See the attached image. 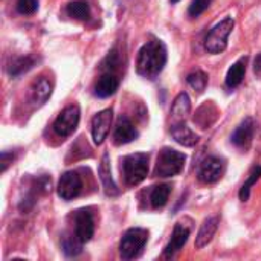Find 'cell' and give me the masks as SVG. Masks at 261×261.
I'll use <instances>...</instances> for the list:
<instances>
[{"label":"cell","mask_w":261,"mask_h":261,"mask_svg":"<svg viewBox=\"0 0 261 261\" xmlns=\"http://www.w3.org/2000/svg\"><path fill=\"white\" fill-rule=\"evenodd\" d=\"M168 60L167 47L161 40L147 41L138 52L136 70L145 80H156Z\"/></svg>","instance_id":"cell-1"},{"label":"cell","mask_w":261,"mask_h":261,"mask_svg":"<svg viewBox=\"0 0 261 261\" xmlns=\"http://www.w3.org/2000/svg\"><path fill=\"white\" fill-rule=\"evenodd\" d=\"M148 161L147 153H133L121 159V171L128 187H136L145 180L148 176Z\"/></svg>","instance_id":"cell-2"},{"label":"cell","mask_w":261,"mask_h":261,"mask_svg":"<svg viewBox=\"0 0 261 261\" xmlns=\"http://www.w3.org/2000/svg\"><path fill=\"white\" fill-rule=\"evenodd\" d=\"M185 162H187V156L184 153L165 147L159 151L158 162L154 167V177H162V179L174 177L184 170Z\"/></svg>","instance_id":"cell-3"},{"label":"cell","mask_w":261,"mask_h":261,"mask_svg":"<svg viewBox=\"0 0 261 261\" xmlns=\"http://www.w3.org/2000/svg\"><path fill=\"white\" fill-rule=\"evenodd\" d=\"M148 242V231L142 228H132L128 229L119 243V255L122 260H133L136 258L145 248Z\"/></svg>","instance_id":"cell-4"},{"label":"cell","mask_w":261,"mask_h":261,"mask_svg":"<svg viewBox=\"0 0 261 261\" xmlns=\"http://www.w3.org/2000/svg\"><path fill=\"white\" fill-rule=\"evenodd\" d=\"M234 26H236V21H234L232 17H226L220 23H217L205 38L206 52H210V54H222L228 47V37L231 35Z\"/></svg>","instance_id":"cell-5"},{"label":"cell","mask_w":261,"mask_h":261,"mask_svg":"<svg viewBox=\"0 0 261 261\" xmlns=\"http://www.w3.org/2000/svg\"><path fill=\"white\" fill-rule=\"evenodd\" d=\"M191 229H193V220L188 219V217H184L182 220H179L174 225L171 239H170L168 245L164 249V257L165 258H173L187 245L188 237L191 234Z\"/></svg>","instance_id":"cell-6"},{"label":"cell","mask_w":261,"mask_h":261,"mask_svg":"<svg viewBox=\"0 0 261 261\" xmlns=\"http://www.w3.org/2000/svg\"><path fill=\"white\" fill-rule=\"evenodd\" d=\"M80 116L81 112L76 104H70L64 107L57 116V119L54 121V132L61 138L70 136L80 124Z\"/></svg>","instance_id":"cell-7"},{"label":"cell","mask_w":261,"mask_h":261,"mask_svg":"<svg viewBox=\"0 0 261 261\" xmlns=\"http://www.w3.org/2000/svg\"><path fill=\"white\" fill-rule=\"evenodd\" d=\"M81 190H83V180L76 171H66L58 180L57 193L66 202L76 199L81 194Z\"/></svg>","instance_id":"cell-8"},{"label":"cell","mask_w":261,"mask_h":261,"mask_svg":"<svg viewBox=\"0 0 261 261\" xmlns=\"http://www.w3.org/2000/svg\"><path fill=\"white\" fill-rule=\"evenodd\" d=\"M225 170H226V164L223 159L217 156H208L199 168V180L206 185L216 184L222 179Z\"/></svg>","instance_id":"cell-9"},{"label":"cell","mask_w":261,"mask_h":261,"mask_svg":"<svg viewBox=\"0 0 261 261\" xmlns=\"http://www.w3.org/2000/svg\"><path fill=\"white\" fill-rule=\"evenodd\" d=\"M254 133H255V121L254 118L248 116L245 118L237 128L234 130V133L231 135V142L240 148V150H249V147L252 145V139H254Z\"/></svg>","instance_id":"cell-10"},{"label":"cell","mask_w":261,"mask_h":261,"mask_svg":"<svg viewBox=\"0 0 261 261\" xmlns=\"http://www.w3.org/2000/svg\"><path fill=\"white\" fill-rule=\"evenodd\" d=\"M75 222V236L83 242L87 243L95 234V220L93 214L89 210H78L73 214Z\"/></svg>","instance_id":"cell-11"},{"label":"cell","mask_w":261,"mask_h":261,"mask_svg":"<svg viewBox=\"0 0 261 261\" xmlns=\"http://www.w3.org/2000/svg\"><path fill=\"white\" fill-rule=\"evenodd\" d=\"M113 119V110L104 109L92 118V138L96 145H101L107 138Z\"/></svg>","instance_id":"cell-12"},{"label":"cell","mask_w":261,"mask_h":261,"mask_svg":"<svg viewBox=\"0 0 261 261\" xmlns=\"http://www.w3.org/2000/svg\"><path fill=\"white\" fill-rule=\"evenodd\" d=\"M139 136L135 124L127 118V116H119L116 125H115V132H113V142L115 145H125L130 144L133 141H136Z\"/></svg>","instance_id":"cell-13"},{"label":"cell","mask_w":261,"mask_h":261,"mask_svg":"<svg viewBox=\"0 0 261 261\" xmlns=\"http://www.w3.org/2000/svg\"><path fill=\"white\" fill-rule=\"evenodd\" d=\"M170 133L173 136V139L184 145V147H194L197 142H199V135L196 132H193L187 124L185 121L182 122H173L171 124V128H170Z\"/></svg>","instance_id":"cell-14"},{"label":"cell","mask_w":261,"mask_h":261,"mask_svg":"<svg viewBox=\"0 0 261 261\" xmlns=\"http://www.w3.org/2000/svg\"><path fill=\"white\" fill-rule=\"evenodd\" d=\"M98 174H99V179H101V184H102V188H104V193L110 197H115L119 194V188L116 187L113 177H112V168H110V156L109 153H104L102 154V159H101V164H99V168H98Z\"/></svg>","instance_id":"cell-15"},{"label":"cell","mask_w":261,"mask_h":261,"mask_svg":"<svg viewBox=\"0 0 261 261\" xmlns=\"http://www.w3.org/2000/svg\"><path fill=\"white\" fill-rule=\"evenodd\" d=\"M50 95H52V84L47 78L41 76L32 84L31 93H29V101L34 107H40L50 98Z\"/></svg>","instance_id":"cell-16"},{"label":"cell","mask_w":261,"mask_h":261,"mask_svg":"<svg viewBox=\"0 0 261 261\" xmlns=\"http://www.w3.org/2000/svg\"><path fill=\"white\" fill-rule=\"evenodd\" d=\"M217 228H219V217L217 216L205 219L203 223L200 225V229H199L197 237H196V243H194L196 249H202V248L208 246V243L216 236Z\"/></svg>","instance_id":"cell-17"},{"label":"cell","mask_w":261,"mask_h":261,"mask_svg":"<svg viewBox=\"0 0 261 261\" xmlns=\"http://www.w3.org/2000/svg\"><path fill=\"white\" fill-rule=\"evenodd\" d=\"M119 89V80L116 75H113L112 72L104 73L95 84V95L98 98H109L112 95L116 93V90Z\"/></svg>","instance_id":"cell-18"},{"label":"cell","mask_w":261,"mask_h":261,"mask_svg":"<svg viewBox=\"0 0 261 261\" xmlns=\"http://www.w3.org/2000/svg\"><path fill=\"white\" fill-rule=\"evenodd\" d=\"M248 57H242V58H239L231 67H229V70H228V73H226V80H225V83H226V86L229 87V89H236V87H239L240 84H242V81H243V78H245V73H246V66H248Z\"/></svg>","instance_id":"cell-19"},{"label":"cell","mask_w":261,"mask_h":261,"mask_svg":"<svg viewBox=\"0 0 261 261\" xmlns=\"http://www.w3.org/2000/svg\"><path fill=\"white\" fill-rule=\"evenodd\" d=\"M191 113V99L188 96V93L182 92L176 96L173 106H171V118L173 122H182L188 118V115Z\"/></svg>","instance_id":"cell-20"},{"label":"cell","mask_w":261,"mask_h":261,"mask_svg":"<svg viewBox=\"0 0 261 261\" xmlns=\"http://www.w3.org/2000/svg\"><path fill=\"white\" fill-rule=\"evenodd\" d=\"M34 66H35V58L34 57H31V55L15 57L8 64V73L15 78V76H20V75L29 72Z\"/></svg>","instance_id":"cell-21"},{"label":"cell","mask_w":261,"mask_h":261,"mask_svg":"<svg viewBox=\"0 0 261 261\" xmlns=\"http://www.w3.org/2000/svg\"><path fill=\"white\" fill-rule=\"evenodd\" d=\"M171 194V185L168 184H161L158 187H153V190L150 191V203L153 210H161L168 203Z\"/></svg>","instance_id":"cell-22"},{"label":"cell","mask_w":261,"mask_h":261,"mask_svg":"<svg viewBox=\"0 0 261 261\" xmlns=\"http://www.w3.org/2000/svg\"><path fill=\"white\" fill-rule=\"evenodd\" d=\"M66 12L69 17L75 18V20H80V21H86L90 18V5L86 2V0H73L70 3H67L66 6Z\"/></svg>","instance_id":"cell-23"},{"label":"cell","mask_w":261,"mask_h":261,"mask_svg":"<svg viewBox=\"0 0 261 261\" xmlns=\"http://www.w3.org/2000/svg\"><path fill=\"white\" fill-rule=\"evenodd\" d=\"M83 245L84 243L75 236V232L73 234H66L61 239V248H63L64 255H67V257H76V255H80L81 251H83Z\"/></svg>","instance_id":"cell-24"},{"label":"cell","mask_w":261,"mask_h":261,"mask_svg":"<svg viewBox=\"0 0 261 261\" xmlns=\"http://www.w3.org/2000/svg\"><path fill=\"white\" fill-rule=\"evenodd\" d=\"M261 177V165H255L248 177V180L242 185L240 188V193H239V197L242 202H248L249 200V196H251V188L260 180Z\"/></svg>","instance_id":"cell-25"},{"label":"cell","mask_w":261,"mask_h":261,"mask_svg":"<svg viewBox=\"0 0 261 261\" xmlns=\"http://www.w3.org/2000/svg\"><path fill=\"white\" fill-rule=\"evenodd\" d=\"M214 112H217V109L213 104V101H206L202 107H199V110L194 116V122L199 124L202 128H208L210 122L211 124L214 122V119H210V113H214Z\"/></svg>","instance_id":"cell-26"},{"label":"cell","mask_w":261,"mask_h":261,"mask_svg":"<svg viewBox=\"0 0 261 261\" xmlns=\"http://www.w3.org/2000/svg\"><path fill=\"white\" fill-rule=\"evenodd\" d=\"M187 83L191 89H194L197 93H203L208 86V75L202 70H196L187 76Z\"/></svg>","instance_id":"cell-27"},{"label":"cell","mask_w":261,"mask_h":261,"mask_svg":"<svg viewBox=\"0 0 261 261\" xmlns=\"http://www.w3.org/2000/svg\"><path fill=\"white\" fill-rule=\"evenodd\" d=\"M118 66H119V54H118L116 49H112V50L107 54V57L102 60L101 69H102V70H107V72H113Z\"/></svg>","instance_id":"cell-28"},{"label":"cell","mask_w":261,"mask_h":261,"mask_svg":"<svg viewBox=\"0 0 261 261\" xmlns=\"http://www.w3.org/2000/svg\"><path fill=\"white\" fill-rule=\"evenodd\" d=\"M18 14L21 15H31L38 9V2L37 0H17L15 5Z\"/></svg>","instance_id":"cell-29"},{"label":"cell","mask_w":261,"mask_h":261,"mask_svg":"<svg viewBox=\"0 0 261 261\" xmlns=\"http://www.w3.org/2000/svg\"><path fill=\"white\" fill-rule=\"evenodd\" d=\"M213 0H193L190 8H188V15L190 17H199L200 14H203L210 5H211Z\"/></svg>","instance_id":"cell-30"},{"label":"cell","mask_w":261,"mask_h":261,"mask_svg":"<svg viewBox=\"0 0 261 261\" xmlns=\"http://www.w3.org/2000/svg\"><path fill=\"white\" fill-rule=\"evenodd\" d=\"M12 162H14V153L12 151H2V173H5Z\"/></svg>","instance_id":"cell-31"},{"label":"cell","mask_w":261,"mask_h":261,"mask_svg":"<svg viewBox=\"0 0 261 261\" xmlns=\"http://www.w3.org/2000/svg\"><path fill=\"white\" fill-rule=\"evenodd\" d=\"M254 72H255V75H258L261 76V54L255 58V63H254Z\"/></svg>","instance_id":"cell-32"},{"label":"cell","mask_w":261,"mask_h":261,"mask_svg":"<svg viewBox=\"0 0 261 261\" xmlns=\"http://www.w3.org/2000/svg\"><path fill=\"white\" fill-rule=\"evenodd\" d=\"M171 3H177V2H180V0H170Z\"/></svg>","instance_id":"cell-33"}]
</instances>
